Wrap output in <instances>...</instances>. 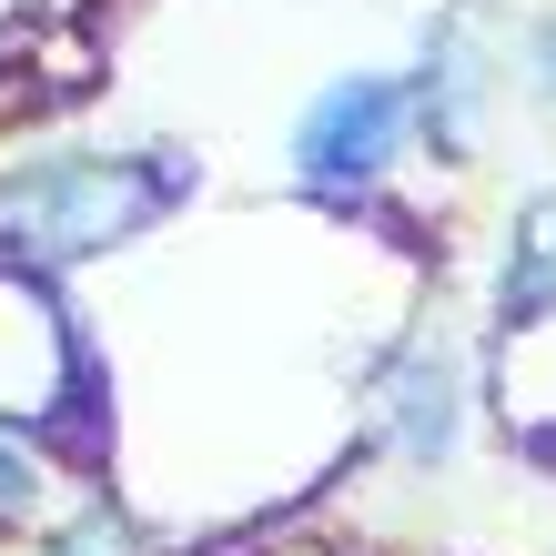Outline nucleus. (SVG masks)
Masks as SVG:
<instances>
[{
    "instance_id": "obj_1",
    "label": "nucleus",
    "mask_w": 556,
    "mask_h": 556,
    "mask_svg": "<svg viewBox=\"0 0 556 556\" xmlns=\"http://www.w3.org/2000/svg\"><path fill=\"white\" fill-rule=\"evenodd\" d=\"M173 203V173L152 162H112V152H72V162H30L0 182V243L11 253H102L122 233Z\"/></svg>"
},
{
    "instance_id": "obj_2",
    "label": "nucleus",
    "mask_w": 556,
    "mask_h": 556,
    "mask_svg": "<svg viewBox=\"0 0 556 556\" xmlns=\"http://www.w3.org/2000/svg\"><path fill=\"white\" fill-rule=\"evenodd\" d=\"M61 405H72V334H61L41 283L0 264V425H30Z\"/></svg>"
},
{
    "instance_id": "obj_3",
    "label": "nucleus",
    "mask_w": 556,
    "mask_h": 556,
    "mask_svg": "<svg viewBox=\"0 0 556 556\" xmlns=\"http://www.w3.org/2000/svg\"><path fill=\"white\" fill-rule=\"evenodd\" d=\"M395 142H405V91L395 81H334L304 112V132H293V162L314 182H375L395 162Z\"/></svg>"
},
{
    "instance_id": "obj_4",
    "label": "nucleus",
    "mask_w": 556,
    "mask_h": 556,
    "mask_svg": "<svg viewBox=\"0 0 556 556\" xmlns=\"http://www.w3.org/2000/svg\"><path fill=\"white\" fill-rule=\"evenodd\" d=\"M384 425H395V445H405V455H435V445L455 435V365H445L435 344H415V354H405V375H395V415H384Z\"/></svg>"
},
{
    "instance_id": "obj_5",
    "label": "nucleus",
    "mask_w": 556,
    "mask_h": 556,
    "mask_svg": "<svg viewBox=\"0 0 556 556\" xmlns=\"http://www.w3.org/2000/svg\"><path fill=\"white\" fill-rule=\"evenodd\" d=\"M506 324H546L556 314V192L516 223V253H506Z\"/></svg>"
},
{
    "instance_id": "obj_6",
    "label": "nucleus",
    "mask_w": 556,
    "mask_h": 556,
    "mask_svg": "<svg viewBox=\"0 0 556 556\" xmlns=\"http://www.w3.org/2000/svg\"><path fill=\"white\" fill-rule=\"evenodd\" d=\"M0 506H30V466H21L11 445H0Z\"/></svg>"
},
{
    "instance_id": "obj_7",
    "label": "nucleus",
    "mask_w": 556,
    "mask_h": 556,
    "mask_svg": "<svg viewBox=\"0 0 556 556\" xmlns=\"http://www.w3.org/2000/svg\"><path fill=\"white\" fill-rule=\"evenodd\" d=\"M536 72H546L536 91H546V112H556V30H536Z\"/></svg>"
}]
</instances>
